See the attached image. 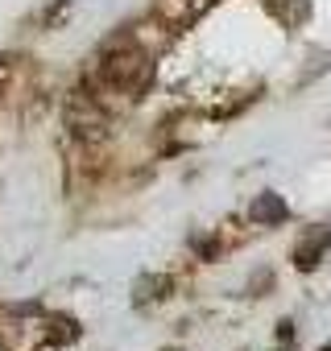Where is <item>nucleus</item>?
<instances>
[{
	"label": "nucleus",
	"mask_w": 331,
	"mask_h": 351,
	"mask_svg": "<svg viewBox=\"0 0 331 351\" xmlns=\"http://www.w3.org/2000/svg\"><path fill=\"white\" fill-rule=\"evenodd\" d=\"M212 0H161V13L170 21H191L199 9H207Z\"/></svg>",
	"instance_id": "3"
},
{
	"label": "nucleus",
	"mask_w": 331,
	"mask_h": 351,
	"mask_svg": "<svg viewBox=\"0 0 331 351\" xmlns=\"http://www.w3.org/2000/svg\"><path fill=\"white\" fill-rule=\"evenodd\" d=\"M253 219H257V223H282V219H286V203H282L277 195H261V199L253 203Z\"/></svg>",
	"instance_id": "2"
},
{
	"label": "nucleus",
	"mask_w": 331,
	"mask_h": 351,
	"mask_svg": "<svg viewBox=\"0 0 331 351\" xmlns=\"http://www.w3.org/2000/svg\"><path fill=\"white\" fill-rule=\"evenodd\" d=\"M327 244H331V228H323V232H315V236L306 240V248H298V261H302V265L310 269V265L319 261V252H323Z\"/></svg>",
	"instance_id": "4"
},
{
	"label": "nucleus",
	"mask_w": 331,
	"mask_h": 351,
	"mask_svg": "<svg viewBox=\"0 0 331 351\" xmlns=\"http://www.w3.org/2000/svg\"><path fill=\"white\" fill-rule=\"evenodd\" d=\"M149 58L137 50V46H120V50H112L108 58H104V66H100V79L108 83V87H116V91H124V95H137V91H145V83H149Z\"/></svg>",
	"instance_id": "1"
}]
</instances>
